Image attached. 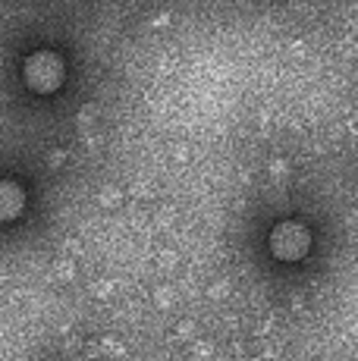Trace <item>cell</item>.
<instances>
[{
    "mask_svg": "<svg viewBox=\"0 0 358 361\" xmlns=\"http://www.w3.org/2000/svg\"><path fill=\"white\" fill-rule=\"evenodd\" d=\"M23 75H25V85L38 94H54L66 79V66L60 60V54L54 51H38L25 60L23 66Z\"/></svg>",
    "mask_w": 358,
    "mask_h": 361,
    "instance_id": "1",
    "label": "cell"
},
{
    "mask_svg": "<svg viewBox=\"0 0 358 361\" xmlns=\"http://www.w3.org/2000/svg\"><path fill=\"white\" fill-rule=\"evenodd\" d=\"M308 248H311V233H308L302 224H295V220H283V224L273 226V233H271L273 258L302 261L308 255Z\"/></svg>",
    "mask_w": 358,
    "mask_h": 361,
    "instance_id": "2",
    "label": "cell"
},
{
    "mask_svg": "<svg viewBox=\"0 0 358 361\" xmlns=\"http://www.w3.org/2000/svg\"><path fill=\"white\" fill-rule=\"evenodd\" d=\"M25 207V192L13 179H0V220H16Z\"/></svg>",
    "mask_w": 358,
    "mask_h": 361,
    "instance_id": "3",
    "label": "cell"
}]
</instances>
